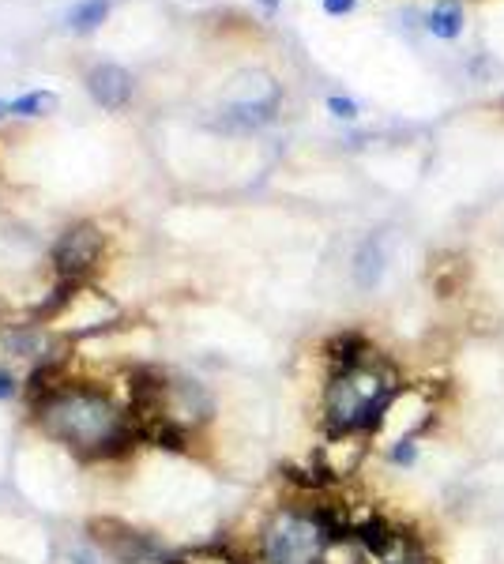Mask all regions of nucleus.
Returning a JSON list of instances; mask_svg holds the SVG:
<instances>
[{"label": "nucleus", "instance_id": "1", "mask_svg": "<svg viewBox=\"0 0 504 564\" xmlns=\"http://www.w3.org/2000/svg\"><path fill=\"white\" fill-rule=\"evenodd\" d=\"M403 373L395 369L392 358L369 350L365 358L335 365L324 388V429L328 437H347V433H365L373 437L380 429L384 410L403 392Z\"/></svg>", "mask_w": 504, "mask_h": 564}, {"label": "nucleus", "instance_id": "2", "mask_svg": "<svg viewBox=\"0 0 504 564\" xmlns=\"http://www.w3.org/2000/svg\"><path fill=\"white\" fill-rule=\"evenodd\" d=\"M42 429L79 455H110L128 444L125 414L102 392L91 388H57L38 407Z\"/></svg>", "mask_w": 504, "mask_h": 564}, {"label": "nucleus", "instance_id": "3", "mask_svg": "<svg viewBox=\"0 0 504 564\" xmlns=\"http://www.w3.org/2000/svg\"><path fill=\"white\" fill-rule=\"evenodd\" d=\"M437 414H441V395L437 388H422V384H410L403 392L392 399V407L384 410V418H380V429L373 437L388 448L395 440H422L429 425L437 422Z\"/></svg>", "mask_w": 504, "mask_h": 564}, {"label": "nucleus", "instance_id": "4", "mask_svg": "<svg viewBox=\"0 0 504 564\" xmlns=\"http://www.w3.org/2000/svg\"><path fill=\"white\" fill-rule=\"evenodd\" d=\"M279 87L271 76H252V91L245 98H234L226 110H222V125L237 128V132H252V128L268 125L275 110H279Z\"/></svg>", "mask_w": 504, "mask_h": 564}, {"label": "nucleus", "instance_id": "5", "mask_svg": "<svg viewBox=\"0 0 504 564\" xmlns=\"http://www.w3.org/2000/svg\"><path fill=\"white\" fill-rule=\"evenodd\" d=\"M98 256H102V234H98L95 226H72L68 234L53 245V264L61 271L64 279L76 282L79 275H87L91 267L98 264Z\"/></svg>", "mask_w": 504, "mask_h": 564}, {"label": "nucleus", "instance_id": "6", "mask_svg": "<svg viewBox=\"0 0 504 564\" xmlns=\"http://www.w3.org/2000/svg\"><path fill=\"white\" fill-rule=\"evenodd\" d=\"M87 91L102 110H125L132 98V76L121 64H98L87 76Z\"/></svg>", "mask_w": 504, "mask_h": 564}, {"label": "nucleus", "instance_id": "7", "mask_svg": "<svg viewBox=\"0 0 504 564\" xmlns=\"http://www.w3.org/2000/svg\"><path fill=\"white\" fill-rule=\"evenodd\" d=\"M384 260H388L384 256V241L377 234L365 237L362 245H358V252H354V264H350L358 290H377L380 279H384Z\"/></svg>", "mask_w": 504, "mask_h": 564}, {"label": "nucleus", "instance_id": "8", "mask_svg": "<svg viewBox=\"0 0 504 564\" xmlns=\"http://www.w3.org/2000/svg\"><path fill=\"white\" fill-rule=\"evenodd\" d=\"M373 564H433V557H429L422 534L395 527L392 542L380 549V557H373Z\"/></svg>", "mask_w": 504, "mask_h": 564}, {"label": "nucleus", "instance_id": "9", "mask_svg": "<svg viewBox=\"0 0 504 564\" xmlns=\"http://www.w3.org/2000/svg\"><path fill=\"white\" fill-rule=\"evenodd\" d=\"M429 34L441 38V42H452V38L463 34V8H459V0H441L429 12Z\"/></svg>", "mask_w": 504, "mask_h": 564}, {"label": "nucleus", "instance_id": "10", "mask_svg": "<svg viewBox=\"0 0 504 564\" xmlns=\"http://www.w3.org/2000/svg\"><path fill=\"white\" fill-rule=\"evenodd\" d=\"M57 106L61 102H57L53 91H34V94H23V98H12V102H0V117H8V113H16V117H46Z\"/></svg>", "mask_w": 504, "mask_h": 564}, {"label": "nucleus", "instance_id": "11", "mask_svg": "<svg viewBox=\"0 0 504 564\" xmlns=\"http://www.w3.org/2000/svg\"><path fill=\"white\" fill-rule=\"evenodd\" d=\"M106 16H110V0H83V4H76V8H72L68 23H72V31L91 34L95 27H102V23H106Z\"/></svg>", "mask_w": 504, "mask_h": 564}, {"label": "nucleus", "instance_id": "12", "mask_svg": "<svg viewBox=\"0 0 504 564\" xmlns=\"http://www.w3.org/2000/svg\"><path fill=\"white\" fill-rule=\"evenodd\" d=\"M418 459H422V444L418 440H395V444H388V463L392 467L410 470Z\"/></svg>", "mask_w": 504, "mask_h": 564}, {"label": "nucleus", "instance_id": "13", "mask_svg": "<svg viewBox=\"0 0 504 564\" xmlns=\"http://www.w3.org/2000/svg\"><path fill=\"white\" fill-rule=\"evenodd\" d=\"M328 110H331V117H339V121H354V117H358V102H354V98H339V94H331Z\"/></svg>", "mask_w": 504, "mask_h": 564}, {"label": "nucleus", "instance_id": "14", "mask_svg": "<svg viewBox=\"0 0 504 564\" xmlns=\"http://www.w3.org/2000/svg\"><path fill=\"white\" fill-rule=\"evenodd\" d=\"M354 4L358 0H324V12L328 16H347V12H354Z\"/></svg>", "mask_w": 504, "mask_h": 564}, {"label": "nucleus", "instance_id": "15", "mask_svg": "<svg viewBox=\"0 0 504 564\" xmlns=\"http://www.w3.org/2000/svg\"><path fill=\"white\" fill-rule=\"evenodd\" d=\"M12 395H16V380L8 369H0V399H12Z\"/></svg>", "mask_w": 504, "mask_h": 564}, {"label": "nucleus", "instance_id": "16", "mask_svg": "<svg viewBox=\"0 0 504 564\" xmlns=\"http://www.w3.org/2000/svg\"><path fill=\"white\" fill-rule=\"evenodd\" d=\"M76 564H106V557H98V553H91L87 546L76 549Z\"/></svg>", "mask_w": 504, "mask_h": 564}, {"label": "nucleus", "instance_id": "17", "mask_svg": "<svg viewBox=\"0 0 504 564\" xmlns=\"http://www.w3.org/2000/svg\"><path fill=\"white\" fill-rule=\"evenodd\" d=\"M260 4H264L268 12H275V8H279V0H260Z\"/></svg>", "mask_w": 504, "mask_h": 564}]
</instances>
